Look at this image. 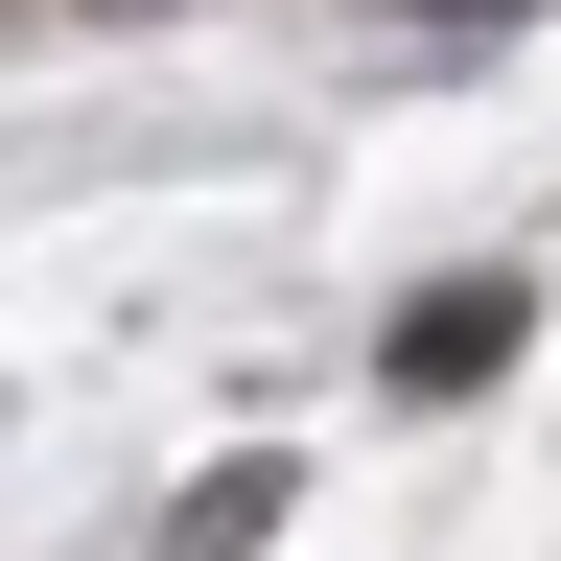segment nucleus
Listing matches in <instances>:
<instances>
[{
	"label": "nucleus",
	"instance_id": "nucleus-1",
	"mask_svg": "<svg viewBox=\"0 0 561 561\" xmlns=\"http://www.w3.org/2000/svg\"><path fill=\"white\" fill-rule=\"evenodd\" d=\"M538 351V280H445V305L398 328V398H468V375H515Z\"/></svg>",
	"mask_w": 561,
	"mask_h": 561
},
{
	"label": "nucleus",
	"instance_id": "nucleus-4",
	"mask_svg": "<svg viewBox=\"0 0 561 561\" xmlns=\"http://www.w3.org/2000/svg\"><path fill=\"white\" fill-rule=\"evenodd\" d=\"M94 24H140V0H94Z\"/></svg>",
	"mask_w": 561,
	"mask_h": 561
},
{
	"label": "nucleus",
	"instance_id": "nucleus-3",
	"mask_svg": "<svg viewBox=\"0 0 561 561\" xmlns=\"http://www.w3.org/2000/svg\"><path fill=\"white\" fill-rule=\"evenodd\" d=\"M445 24H538V0H445Z\"/></svg>",
	"mask_w": 561,
	"mask_h": 561
},
{
	"label": "nucleus",
	"instance_id": "nucleus-2",
	"mask_svg": "<svg viewBox=\"0 0 561 561\" xmlns=\"http://www.w3.org/2000/svg\"><path fill=\"white\" fill-rule=\"evenodd\" d=\"M280 491H305L280 445H234V468H187V515H164V561H257V538H280Z\"/></svg>",
	"mask_w": 561,
	"mask_h": 561
}]
</instances>
